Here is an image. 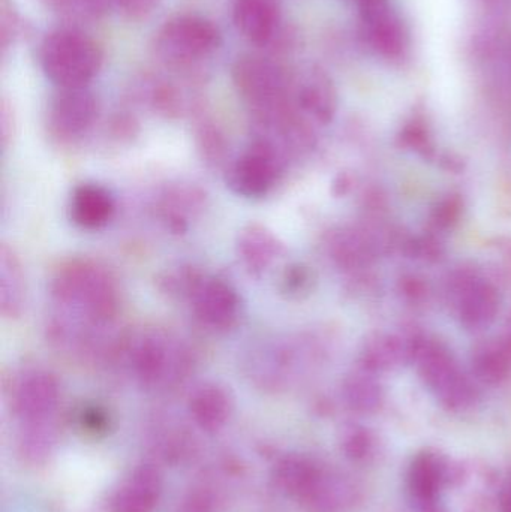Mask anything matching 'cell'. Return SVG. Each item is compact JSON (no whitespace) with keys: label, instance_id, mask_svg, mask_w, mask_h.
<instances>
[{"label":"cell","instance_id":"3957f363","mask_svg":"<svg viewBox=\"0 0 511 512\" xmlns=\"http://www.w3.org/2000/svg\"><path fill=\"white\" fill-rule=\"evenodd\" d=\"M234 87L251 108L255 120L270 119L293 107V81L279 63L261 56H242L234 62Z\"/></svg>","mask_w":511,"mask_h":512},{"label":"cell","instance_id":"ffe728a7","mask_svg":"<svg viewBox=\"0 0 511 512\" xmlns=\"http://www.w3.org/2000/svg\"><path fill=\"white\" fill-rule=\"evenodd\" d=\"M26 291V274L20 256L3 243L0 248V312L3 318H20L26 303Z\"/></svg>","mask_w":511,"mask_h":512},{"label":"cell","instance_id":"7a4b0ae2","mask_svg":"<svg viewBox=\"0 0 511 512\" xmlns=\"http://www.w3.org/2000/svg\"><path fill=\"white\" fill-rule=\"evenodd\" d=\"M41 66L57 89H83L99 74L104 62L101 47L86 33L59 29L42 41Z\"/></svg>","mask_w":511,"mask_h":512},{"label":"cell","instance_id":"484cf974","mask_svg":"<svg viewBox=\"0 0 511 512\" xmlns=\"http://www.w3.org/2000/svg\"><path fill=\"white\" fill-rule=\"evenodd\" d=\"M341 450L354 463L368 462L375 456L377 439L365 427L353 426L345 430L341 439Z\"/></svg>","mask_w":511,"mask_h":512},{"label":"cell","instance_id":"836d02e7","mask_svg":"<svg viewBox=\"0 0 511 512\" xmlns=\"http://www.w3.org/2000/svg\"><path fill=\"white\" fill-rule=\"evenodd\" d=\"M0 123H2V147L3 150L8 149L9 144H11L12 138H14V114L9 110L8 105H2V119H0Z\"/></svg>","mask_w":511,"mask_h":512},{"label":"cell","instance_id":"5b68a950","mask_svg":"<svg viewBox=\"0 0 511 512\" xmlns=\"http://www.w3.org/2000/svg\"><path fill=\"white\" fill-rule=\"evenodd\" d=\"M221 44L218 27L200 15H177L156 33L159 59L174 69L188 68L215 53Z\"/></svg>","mask_w":511,"mask_h":512},{"label":"cell","instance_id":"e0dca14e","mask_svg":"<svg viewBox=\"0 0 511 512\" xmlns=\"http://www.w3.org/2000/svg\"><path fill=\"white\" fill-rule=\"evenodd\" d=\"M293 98L299 111L320 123H329L338 107L335 86L321 69H311L300 78L294 86Z\"/></svg>","mask_w":511,"mask_h":512},{"label":"cell","instance_id":"6da1fadb","mask_svg":"<svg viewBox=\"0 0 511 512\" xmlns=\"http://www.w3.org/2000/svg\"><path fill=\"white\" fill-rule=\"evenodd\" d=\"M50 294L62 316L86 327H105L120 309L116 277L107 267L89 258L62 262L51 276Z\"/></svg>","mask_w":511,"mask_h":512},{"label":"cell","instance_id":"d6a6232c","mask_svg":"<svg viewBox=\"0 0 511 512\" xmlns=\"http://www.w3.org/2000/svg\"><path fill=\"white\" fill-rule=\"evenodd\" d=\"M180 512H213L212 499H210V496L204 495V493H194L182 505Z\"/></svg>","mask_w":511,"mask_h":512},{"label":"cell","instance_id":"f546056e","mask_svg":"<svg viewBox=\"0 0 511 512\" xmlns=\"http://www.w3.org/2000/svg\"><path fill=\"white\" fill-rule=\"evenodd\" d=\"M477 373L488 384H498L507 375L506 358L500 357V355H488V357L480 358L477 363Z\"/></svg>","mask_w":511,"mask_h":512},{"label":"cell","instance_id":"e575fe53","mask_svg":"<svg viewBox=\"0 0 511 512\" xmlns=\"http://www.w3.org/2000/svg\"><path fill=\"white\" fill-rule=\"evenodd\" d=\"M501 510L503 512H511V487L501 496Z\"/></svg>","mask_w":511,"mask_h":512},{"label":"cell","instance_id":"8fae6325","mask_svg":"<svg viewBox=\"0 0 511 512\" xmlns=\"http://www.w3.org/2000/svg\"><path fill=\"white\" fill-rule=\"evenodd\" d=\"M164 481L156 466L144 463L114 490L108 502L110 512H155L161 501Z\"/></svg>","mask_w":511,"mask_h":512},{"label":"cell","instance_id":"5bb4252c","mask_svg":"<svg viewBox=\"0 0 511 512\" xmlns=\"http://www.w3.org/2000/svg\"><path fill=\"white\" fill-rule=\"evenodd\" d=\"M116 213V201L104 186L81 183L69 200V218L81 230L98 231L107 227Z\"/></svg>","mask_w":511,"mask_h":512},{"label":"cell","instance_id":"4316f807","mask_svg":"<svg viewBox=\"0 0 511 512\" xmlns=\"http://www.w3.org/2000/svg\"><path fill=\"white\" fill-rule=\"evenodd\" d=\"M149 102L156 113L165 117H179L185 111V102L179 90L168 83L153 86L150 90Z\"/></svg>","mask_w":511,"mask_h":512},{"label":"cell","instance_id":"1f68e13d","mask_svg":"<svg viewBox=\"0 0 511 512\" xmlns=\"http://www.w3.org/2000/svg\"><path fill=\"white\" fill-rule=\"evenodd\" d=\"M111 132H113L114 137L119 138V140H129V138L137 135V120H135L134 117L119 114V116L114 117L113 123H111Z\"/></svg>","mask_w":511,"mask_h":512},{"label":"cell","instance_id":"44dd1931","mask_svg":"<svg viewBox=\"0 0 511 512\" xmlns=\"http://www.w3.org/2000/svg\"><path fill=\"white\" fill-rule=\"evenodd\" d=\"M206 195L194 186L171 189L159 204V215L165 227L174 234H185L189 221L203 210Z\"/></svg>","mask_w":511,"mask_h":512},{"label":"cell","instance_id":"7c38bea8","mask_svg":"<svg viewBox=\"0 0 511 512\" xmlns=\"http://www.w3.org/2000/svg\"><path fill=\"white\" fill-rule=\"evenodd\" d=\"M236 252L251 276L261 277L285 252L282 240L266 225L252 222L237 234Z\"/></svg>","mask_w":511,"mask_h":512},{"label":"cell","instance_id":"7402d4cb","mask_svg":"<svg viewBox=\"0 0 511 512\" xmlns=\"http://www.w3.org/2000/svg\"><path fill=\"white\" fill-rule=\"evenodd\" d=\"M195 143L204 164L212 170H224L230 164V141L212 120H203L195 131Z\"/></svg>","mask_w":511,"mask_h":512},{"label":"cell","instance_id":"4fadbf2b","mask_svg":"<svg viewBox=\"0 0 511 512\" xmlns=\"http://www.w3.org/2000/svg\"><path fill=\"white\" fill-rule=\"evenodd\" d=\"M359 6L372 47L381 56L389 57V59L401 56L407 47V35H405L401 21L390 12L389 2L387 0H362Z\"/></svg>","mask_w":511,"mask_h":512},{"label":"cell","instance_id":"8992f818","mask_svg":"<svg viewBox=\"0 0 511 512\" xmlns=\"http://www.w3.org/2000/svg\"><path fill=\"white\" fill-rule=\"evenodd\" d=\"M287 156L263 138H255L245 152L225 168V183L243 198L267 197L284 174Z\"/></svg>","mask_w":511,"mask_h":512},{"label":"cell","instance_id":"9a60e30c","mask_svg":"<svg viewBox=\"0 0 511 512\" xmlns=\"http://www.w3.org/2000/svg\"><path fill=\"white\" fill-rule=\"evenodd\" d=\"M356 501L357 489L348 477L323 466L317 480L299 504L308 512H347Z\"/></svg>","mask_w":511,"mask_h":512},{"label":"cell","instance_id":"f1b7e54d","mask_svg":"<svg viewBox=\"0 0 511 512\" xmlns=\"http://www.w3.org/2000/svg\"><path fill=\"white\" fill-rule=\"evenodd\" d=\"M78 421H80L81 427L92 435L104 433L110 426V417H108L107 411L98 405L84 406Z\"/></svg>","mask_w":511,"mask_h":512},{"label":"cell","instance_id":"30bf717a","mask_svg":"<svg viewBox=\"0 0 511 512\" xmlns=\"http://www.w3.org/2000/svg\"><path fill=\"white\" fill-rule=\"evenodd\" d=\"M465 474L461 463L453 462L444 454L425 450L417 454L408 469V489L417 505L440 499L446 487L461 486Z\"/></svg>","mask_w":511,"mask_h":512},{"label":"cell","instance_id":"cb8c5ba5","mask_svg":"<svg viewBox=\"0 0 511 512\" xmlns=\"http://www.w3.org/2000/svg\"><path fill=\"white\" fill-rule=\"evenodd\" d=\"M204 276L206 273L195 265H180L173 270L162 271L156 279V286L171 300L189 303Z\"/></svg>","mask_w":511,"mask_h":512},{"label":"cell","instance_id":"ac0fdd59","mask_svg":"<svg viewBox=\"0 0 511 512\" xmlns=\"http://www.w3.org/2000/svg\"><path fill=\"white\" fill-rule=\"evenodd\" d=\"M234 411V400L224 385L206 382L195 388L189 399V412L198 427L207 433L224 429Z\"/></svg>","mask_w":511,"mask_h":512},{"label":"cell","instance_id":"2e32d148","mask_svg":"<svg viewBox=\"0 0 511 512\" xmlns=\"http://www.w3.org/2000/svg\"><path fill=\"white\" fill-rule=\"evenodd\" d=\"M237 30L255 45H266L278 33L281 0H236L233 9Z\"/></svg>","mask_w":511,"mask_h":512},{"label":"cell","instance_id":"d4e9b609","mask_svg":"<svg viewBox=\"0 0 511 512\" xmlns=\"http://www.w3.org/2000/svg\"><path fill=\"white\" fill-rule=\"evenodd\" d=\"M345 400L353 411L360 414H372L380 408L381 396L380 388L362 378H353L345 384Z\"/></svg>","mask_w":511,"mask_h":512},{"label":"cell","instance_id":"52a82bcc","mask_svg":"<svg viewBox=\"0 0 511 512\" xmlns=\"http://www.w3.org/2000/svg\"><path fill=\"white\" fill-rule=\"evenodd\" d=\"M8 393L12 414L21 424L54 421L60 403V384L50 370H20L12 376Z\"/></svg>","mask_w":511,"mask_h":512},{"label":"cell","instance_id":"9c48e42d","mask_svg":"<svg viewBox=\"0 0 511 512\" xmlns=\"http://www.w3.org/2000/svg\"><path fill=\"white\" fill-rule=\"evenodd\" d=\"M192 315L210 333L234 330L242 316L239 292L228 280L206 274L189 300Z\"/></svg>","mask_w":511,"mask_h":512},{"label":"cell","instance_id":"8d00e7d4","mask_svg":"<svg viewBox=\"0 0 511 512\" xmlns=\"http://www.w3.org/2000/svg\"><path fill=\"white\" fill-rule=\"evenodd\" d=\"M511 487V486H510Z\"/></svg>","mask_w":511,"mask_h":512},{"label":"cell","instance_id":"d6986e66","mask_svg":"<svg viewBox=\"0 0 511 512\" xmlns=\"http://www.w3.org/2000/svg\"><path fill=\"white\" fill-rule=\"evenodd\" d=\"M323 465L302 454H287L276 462L272 478L276 489L300 502L320 475Z\"/></svg>","mask_w":511,"mask_h":512},{"label":"cell","instance_id":"83f0119b","mask_svg":"<svg viewBox=\"0 0 511 512\" xmlns=\"http://www.w3.org/2000/svg\"><path fill=\"white\" fill-rule=\"evenodd\" d=\"M312 274L308 267L302 264H293L287 267L281 277L279 289L281 294L288 298H300L311 289Z\"/></svg>","mask_w":511,"mask_h":512},{"label":"cell","instance_id":"4dcf8cb0","mask_svg":"<svg viewBox=\"0 0 511 512\" xmlns=\"http://www.w3.org/2000/svg\"><path fill=\"white\" fill-rule=\"evenodd\" d=\"M117 8L131 20H143L149 17L161 0H114Z\"/></svg>","mask_w":511,"mask_h":512},{"label":"cell","instance_id":"603a6c76","mask_svg":"<svg viewBox=\"0 0 511 512\" xmlns=\"http://www.w3.org/2000/svg\"><path fill=\"white\" fill-rule=\"evenodd\" d=\"M18 445H20L21 456L27 463L41 465V463L47 462L48 457L53 453L54 445H56L54 421L21 424Z\"/></svg>","mask_w":511,"mask_h":512},{"label":"cell","instance_id":"d590c367","mask_svg":"<svg viewBox=\"0 0 511 512\" xmlns=\"http://www.w3.org/2000/svg\"><path fill=\"white\" fill-rule=\"evenodd\" d=\"M357 2H362V0H357Z\"/></svg>","mask_w":511,"mask_h":512},{"label":"cell","instance_id":"277c9868","mask_svg":"<svg viewBox=\"0 0 511 512\" xmlns=\"http://www.w3.org/2000/svg\"><path fill=\"white\" fill-rule=\"evenodd\" d=\"M126 352L135 378L144 387L179 382L191 367L188 349L162 330L144 331L131 340Z\"/></svg>","mask_w":511,"mask_h":512},{"label":"cell","instance_id":"ba28073f","mask_svg":"<svg viewBox=\"0 0 511 512\" xmlns=\"http://www.w3.org/2000/svg\"><path fill=\"white\" fill-rule=\"evenodd\" d=\"M98 116V99L87 87L59 89L48 104V134L59 143H75L93 128Z\"/></svg>","mask_w":511,"mask_h":512}]
</instances>
